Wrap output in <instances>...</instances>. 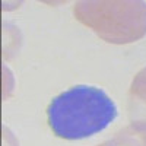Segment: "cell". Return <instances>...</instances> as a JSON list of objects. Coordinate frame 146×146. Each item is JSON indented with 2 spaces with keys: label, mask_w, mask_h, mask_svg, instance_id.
<instances>
[{
  "label": "cell",
  "mask_w": 146,
  "mask_h": 146,
  "mask_svg": "<svg viewBox=\"0 0 146 146\" xmlns=\"http://www.w3.org/2000/svg\"><path fill=\"white\" fill-rule=\"evenodd\" d=\"M118 115L114 100L91 85L73 86L50 102L47 121L56 136L79 140L104 131Z\"/></svg>",
  "instance_id": "obj_1"
},
{
  "label": "cell",
  "mask_w": 146,
  "mask_h": 146,
  "mask_svg": "<svg viewBox=\"0 0 146 146\" xmlns=\"http://www.w3.org/2000/svg\"><path fill=\"white\" fill-rule=\"evenodd\" d=\"M73 12L107 42H133L146 34L145 2H79Z\"/></svg>",
  "instance_id": "obj_2"
},
{
  "label": "cell",
  "mask_w": 146,
  "mask_h": 146,
  "mask_svg": "<svg viewBox=\"0 0 146 146\" xmlns=\"http://www.w3.org/2000/svg\"><path fill=\"white\" fill-rule=\"evenodd\" d=\"M131 94L136 95L137 98H140L142 101L146 102V67L142 69L137 76L133 79L131 83Z\"/></svg>",
  "instance_id": "obj_3"
}]
</instances>
